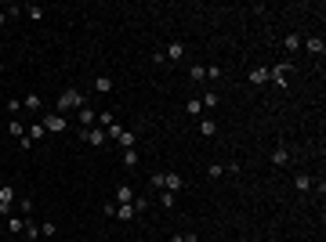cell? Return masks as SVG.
Segmentation results:
<instances>
[{"label": "cell", "mask_w": 326, "mask_h": 242, "mask_svg": "<svg viewBox=\"0 0 326 242\" xmlns=\"http://www.w3.org/2000/svg\"><path fill=\"white\" fill-rule=\"evenodd\" d=\"M134 141H138V134H134V130H124V134L116 137V145L124 148V152H127V148H134Z\"/></svg>", "instance_id": "5bb4252c"}, {"label": "cell", "mask_w": 326, "mask_h": 242, "mask_svg": "<svg viewBox=\"0 0 326 242\" xmlns=\"http://www.w3.org/2000/svg\"><path fill=\"white\" fill-rule=\"evenodd\" d=\"M181 188H185V177L174 174V170H167L163 174V192H181Z\"/></svg>", "instance_id": "5b68a950"}, {"label": "cell", "mask_w": 326, "mask_h": 242, "mask_svg": "<svg viewBox=\"0 0 326 242\" xmlns=\"http://www.w3.org/2000/svg\"><path fill=\"white\" fill-rule=\"evenodd\" d=\"M171 242H200V239H196V235H192V231H189V235H174Z\"/></svg>", "instance_id": "836d02e7"}, {"label": "cell", "mask_w": 326, "mask_h": 242, "mask_svg": "<svg viewBox=\"0 0 326 242\" xmlns=\"http://www.w3.org/2000/svg\"><path fill=\"white\" fill-rule=\"evenodd\" d=\"M286 159H290V152H286V148L279 145L276 152H272V163H276V166H286Z\"/></svg>", "instance_id": "7402d4cb"}, {"label": "cell", "mask_w": 326, "mask_h": 242, "mask_svg": "<svg viewBox=\"0 0 326 242\" xmlns=\"http://www.w3.org/2000/svg\"><path fill=\"white\" fill-rule=\"evenodd\" d=\"M25 235H29V242L40 239V224H33V220H25Z\"/></svg>", "instance_id": "4316f807"}, {"label": "cell", "mask_w": 326, "mask_h": 242, "mask_svg": "<svg viewBox=\"0 0 326 242\" xmlns=\"http://www.w3.org/2000/svg\"><path fill=\"white\" fill-rule=\"evenodd\" d=\"M95 90H98V94H109V90H113V80H109V76H98V80H95Z\"/></svg>", "instance_id": "ffe728a7"}, {"label": "cell", "mask_w": 326, "mask_h": 242, "mask_svg": "<svg viewBox=\"0 0 326 242\" xmlns=\"http://www.w3.org/2000/svg\"><path fill=\"white\" fill-rule=\"evenodd\" d=\"M80 137H83V141H87L91 148H101V145L109 141V137H105V130H101V127H91V130H83V127H80Z\"/></svg>", "instance_id": "3957f363"}, {"label": "cell", "mask_w": 326, "mask_h": 242, "mask_svg": "<svg viewBox=\"0 0 326 242\" xmlns=\"http://www.w3.org/2000/svg\"><path fill=\"white\" fill-rule=\"evenodd\" d=\"M200 101H203V109H214V105H218V101H221V98H218V94H214V90H207V94H203Z\"/></svg>", "instance_id": "83f0119b"}, {"label": "cell", "mask_w": 326, "mask_h": 242, "mask_svg": "<svg viewBox=\"0 0 326 242\" xmlns=\"http://www.w3.org/2000/svg\"><path fill=\"white\" fill-rule=\"evenodd\" d=\"M301 47L308 51V54H315V58H323V51H326V44L319 40V36H312V40H301Z\"/></svg>", "instance_id": "30bf717a"}, {"label": "cell", "mask_w": 326, "mask_h": 242, "mask_svg": "<svg viewBox=\"0 0 326 242\" xmlns=\"http://www.w3.org/2000/svg\"><path fill=\"white\" fill-rule=\"evenodd\" d=\"M4 130H7V134H11V137H18V141H22V137H25V123H18V119H11V123H7Z\"/></svg>", "instance_id": "2e32d148"}, {"label": "cell", "mask_w": 326, "mask_h": 242, "mask_svg": "<svg viewBox=\"0 0 326 242\" xmlns=\"http://www.w3.org/2000/svg\"><path fill=\"white\" fill-rule=\"evenodd\" d=\"M116 220H134L138 217V210H134V202H120L116 206V213H113Z\"/></svg>", "instance_id": "9c48e42d"}, {"label": "cell", "mask_w": 326, "mask_h": 242, "mask_svg": "<svg viewBox=\"0 0 326 242\" xmlns=\"http://www.w3.org/2000/svg\"><path fill=\"white\" fill-rule=\"evenodd\" d=\"M163 58L167 62H181L185 58V44L181 40H171V44H167V51H163Z\"/></svg>", "instance_id": "8992f818"}, {"label": "cell", "mask_w": 326, "mask_h": 242, "mask_svg": "<svg viewBox=\"0 0 326 242\" xmlns=\"http://www.w3.org/2000/svg\"><path fill=\"white\" fill-rule=\"evenodd\" d=\"M4 22H7V15H4V11H0V25H4Z\"/></svg>", "instance_id": "e575fe53"}, {"label": "cell", "mask_w": 326, "mask_h": 242, "mask_svg": "<svg viewBox=\"0 0 326 242\" xmlns=\"http://www.w3.org/2000/svg\"><path fill=\"white\" fill-rule=\"evenodd\" d=\"M185 112H189V116H200V112H203V101H200V98H189V101H185Z\"/></svg>", "instance_id": "ac0fdd59"}, {"label": "cell", "mask_w": 326, "mask_h": 242, "mask_svg": "<svg viewBox=\"0 0 326 242\" xmlns=\"http://www.w3.org/2000/svg\"><path fill=\"white\" fill-rule=\"evenodd\" d=\"M40 123H44V130H48V134H65V130H69V119H65L62 112H44Z\"/></svg>", "instance_id": "7a4b0ae2"}, {"label": "cell", "mask_w": 326, "mask_h": 242, "mask_svg": "<svg viewBox=\"0 0 326 242\" xmlns=\"http://www.w3.org/2000/svg\"><path fill=\"white\" fill-rule=\"evenodd\" d=\"M124 166H127V170H134V166H138V152H134V148H127V152H124Z\"/></svg>", "instance_id": "484cf974"}, {"label": "cell", "mask_w": 326, "mask_h": 242, "mask_svg": "<svg viewBox=\"0 0 326 242\" xmlns=\"http://www.w3.org/2000/svg\"><path fill=\"white\" fill-rule=\"evenodd\" d=\"M207 177H210V181H218V177H225V163H210V170H207Z\"/></svg>", "instance_id": "603a6c76"}, {"label": "cell", "mask_w": 326, "mask_h": 242, "mask_svg": "<svg viewBox=\"0 0 326 242\" xmlns=\"http://www.w3.org/2000/svg\"><path fill=\"white\" fill-rule=\"evenodd\" d=\"M22 11L29 15L33 22H40V18H44V7H40V4H29V7H22Z\"/></svg>", "instance_id": "d4e9b609"}, {"label": "cell", "mask_w": 326, "mask_h": 242, "mask_svg": "<svg viewBox=\"0 0 326 242\" xmlns=\"http://www.w3.org/2000/svg\"><path fill=\"white\" fill-rule=\"evenodd\" d=\"M203 76H207V65H192V69H189V80L192 83H203Z\"/></svg>", "instance_id": "d6986e66"}, {"label": "cell", "mask_w": 326, "mask_h": 242, "mask_svg": "<svg viewBox=\"0 0 326 242\" xmlns=\"http://www.w3.org/2000/svg\"><path fill=\"white\" fill-rule=\"evenodd\" d=\"M160 206H163V210L174 206V192H163V195H160Z\"/></svg>", "instance_id": "4dcf8cb0"}, {"label": "cell", "mask_w": 326, "mask_h": 242, "mask_svg": "<svg viewBox=\"0 0 326 242\" xmlns=\"http://www.w3.org/2000/svg\"><path fill=\"white\" fill-rule=\"evenodd\" d=\"M301 40H304V36L290 33V36H286V40H283V47H286V51H297V47H301Z\"/></svg>", "instance_id": "cb8c5ba5"}, {"label": "cell", "mask_w": 326, "mask_h": 242, "mask_svg": "<svg viewBox=\"0 0 326 242\" xmlns=\"http://www.w3.org/2000/svg\"><path fill=\"white\" fill-rule=\"evenodd\" d=\"M207 80H221V69H218V65H207Z\"/></svg>", "instance_id": "d6a6232c"}, {"label": "cell", "mask_w": 326, "mask_h": 242, "mask_svg": "<svg viewBox=\"0 0 326 242\" xmlns=\"http://www.w3.org/2000/svg\"><path fill=\"white\" fill-rule=\"evenodd\" d=\"M7 231H11V235H22V231H25V217H22V213H11V220H7Z\"/></svg>", "instance_id": "8fae6325"}, {"label": "cell", "mask_w": 326, "mask_h": 242, "mask_svg": "<svg viewBox=\"0 0 326 242\" xmlns=\"http://www.w3.org/2000/svg\"><path fill=\"white\" fill-rule=\"evenodd\" d=\"M22 109H29V112H44V101H40V94L22 98Z\"/></svg>", "instance_id": "9a60e30c"}, {"label": "cell", "mask_w": 326, "mask_h": 242, "mask_svg": "<svg viewBox=\"0 0 326 242\" xmlns=\"http://www.w3.org/2000/svg\"><path fill=\"white\" fill-rule=\"evenodd\" d=\"M294 188H297V192H312L315 181L308 177V174H297V177H294Z\"/></svg>", "instance_id": "4fadbf2b"}, {"label": "cell", "mask_w": 326, "mask_h": 242, "mask_svg": "<svg viewBox=\"0 0 326 242\" xmlns=\"http://www.w3.org/2000/svg\"><path fill=\"white\" fill-rule=\"evenodd\" d=\"M54 231H58V228H54V220H44V224H40V239H51Z\"/></svg>", "instance_id": "f1b7e54d"}, {"label": "cell", "mask_w": 326, "mask_h": 242, "mask_svg": "<svg viewBox=\"0 0 326 242\" xmlns=\"http://www.w3.org/2000/svg\"><path fill=\"white\" fill-rule=\"evenodd\" d=\"M11 210H15V188L0 184V213H11Z\"/></svg>", "instance_id": "277c9868"}, {"label": "cell", "mask_w": 326, "mask_h": 242, "mask_svg": "<svg viewBox=\"0 0 326 242\" xmlns=\"http://www.w3.org/2000/svg\"><path fill=\"white\" fill-rule=\"evenodd\" d=\"M76 119H80V127H83V130H91V127L98 123V112H95V109H87V105H83L80 112H76Z\"/></svg>", "instance_id": "ba28073f"}, {"label": "cell", "mask_w": 326, "mask_h": 242, "mask_svg": "<svg viewBox=\"0 0 326 242\" xmlns=\"http://www.w3.org/2000/svg\"><path fill=\"white\" fill-rule=\"evenodd\" d=\"M134 199H138V195L130 192L127 184H120V188H116V202H134Z\"/></svg>", "instance_id": "e0dca14e"}, {"label": "cell", "mask_w": 326, "mask_h": 242, "mask_svg": "<svg viewBox=\"0 0 326 242\" xmlns=\"http://www.w3.org/2000/svg\"><path fill=\"white\" fill-rule=\"evenodd\" d=\"M250 83H254V87H261V83H268V80H272V72H268V69H250V76H247Z\"/></svg>", "instance_id": "7c38bea8"}, {"label": "cell", "mask_w": 326, "mask_h": 242, "mask_svg": "<svg viewBox=\"0 0 326 242\" xmlns=\"http://www.w3.org/2000/svg\"><path fill=\"white\" fill-rule=\"evenodd\" d=\"M149 184H152V188H160V192H163V174H152V177H149Z\"/></svg>", "instance_id": "1f68e13d"}, {"label": "cell", "mask_w": 326, "mask_h": 242, "mask_svg": "<svg viewBox=\"0 0 326 242\" xmlns=\"http://www.w3.org/2000/svg\"><path fill=\"white\" fill-rule=\"evenodd\" d=\"M98 127H101V130L113 127V112H98Z\"/></svg>", "instance_id": "f546056e"}, {"label": "cell", "mask_w": 326, "mask_h": 242, "mask_svg": "<svg viewBox=\"0 0 326 242\" xmlns=\"http://www.w3.org/2000/svg\"><path fill=\"white\" fill-rule=\"evenodd\" d=\"M44 134H48V130H44V123H29V127H25V141H29V145H40Z\"/></svg>", "instance_id": "52a82bcc"}, {"label": "cell", "mask_w": 326, "mask_h": 242, "mask_svg": "<svg viewBox=\"0 0 326 242\" xmlns=\"http://www.w3.org/2000/svg\"><path fill=\"white\" fill-rule=\"evenodd\" d=\"M200 134H203V137H214V134H218V123H214V119H203V123H200Z\"/></svg>", "instance_id": "44dd1931"}, {"label": "cell", "mask_w": 326, "mask_h": 242, "mask_svg": "<svg viewBox=\"0 0 326 242\" xmlns=\"http://www.w3.org/2000/svg\"><path fill=\"white\" fill-rule=\"evenodd\" d=\"M83 105H87V101H83V94H80V90L76 87H69V90H62V94H58V109H54V112H73V109H76V112H80V109Z\"/></svg>", "instance_id": "6da1fadb"}]
</instances>
